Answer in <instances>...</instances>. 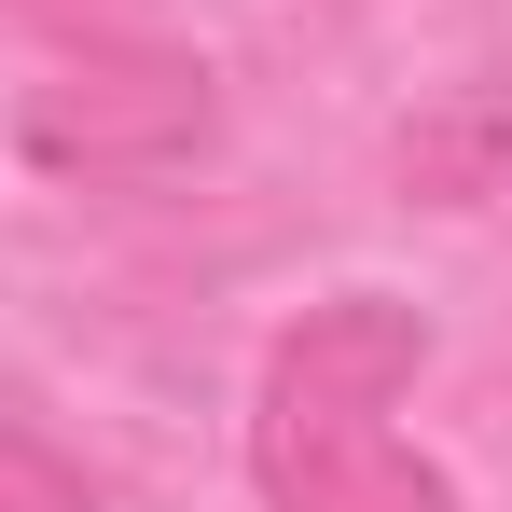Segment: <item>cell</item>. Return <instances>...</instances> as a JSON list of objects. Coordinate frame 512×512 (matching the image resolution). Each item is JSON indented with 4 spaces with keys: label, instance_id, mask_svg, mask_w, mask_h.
<instances>
[{
    "label": "cell",
    "instance_id": "1",
    "mask_svg": "<svg viewBox=\"0 0 512 512\" xmlns=\"http://www.w3.org/2000/svg\"><path fill=\"white\" fill-rule=\"evenodd\" d=\"M429 374V319L402 291H333L263 346L250 485L263 512H457V485L388 429V402Z\"/></svg>",
    "mask_w": 512,
    "mask_h": 512
},
{
    "label": "cell",
    "instance_id": "2",
    "mask_svg": "<svg viewBox=\"0 0 512 512\" xmlns=\"http://www.w3.org/2000/svg\"><path fill=\"white\" fill-rule=\"evenodd\" d=\"M14 139H28V167H56V180H139V167H194L222 139V97H208L194 56L125 42V56L42 70L28 111H14Z\"/></svg>",
    "mask_w": 512,
    "mask_h": 512
},
{
    "label": "cell",
    "instance_id": "3",
    "mask_svg": "<svg viewBox=\"0 0 512 512\" xmlns=\"http://www.w3.org/2000/svg\"><path fill=\"white\" fill-rule=\"evenodd\" d=\"M388 180H402V208H485V194H512V84H443L388 139Z\"/></svg>",
    "mask_w": 512,
    "mask_h": 512
},
{
    "label": "cell",
    "instance_id": "4",
    "mask_svg": "<svg viewBox=\"0 0 512 512\" xmlns=\"http://www.w3.org/2000/svg\"><path fill=\"white\" fill-rule=\"evenodd\" d=\"M0 512H97L84 457H70L42 416H14V402H0Z\"/></svg>",
    "mask_w": 512,
    "mask_h": 512
}]
</instances>
